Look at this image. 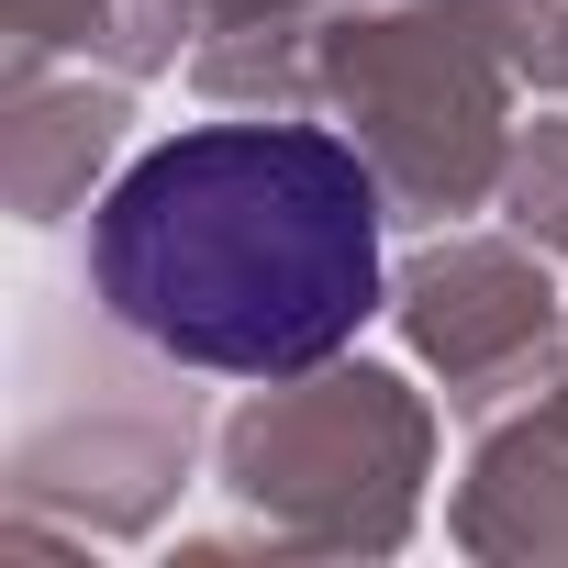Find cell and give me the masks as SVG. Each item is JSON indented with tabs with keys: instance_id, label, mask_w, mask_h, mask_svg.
I'll return each instance as SVG.
<instances>
[{
	"instance_id": "1",
	"label": "cell",
	"mask_w": 568,
	"mask_h": 568,
	"mask_svg": "<svg viewBox=\"0 0 568 568\" xmlns=\"http://www.w3.org/2000/svg\"><path fill=\"white\" fill-rule=\"evenodd\" d=\"M90 278L179 368L302 379L379 302V179L324 123L168 134L101 190Z\"/></svg>"
}]
</instances>
